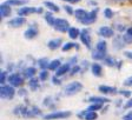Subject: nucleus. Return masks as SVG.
I'll list each match as a JSON object with an SVG mask.
<instances>
[{"mask_svg":"<svg viewBox=\"0 0 132 120\" xmlns=\"http://www.w3.org/2000/svg\"><path fill=\"white\" fill-rule=\"evenodd\" d=\"M81 90H82V84L81 82L72 81L64 87L63 93H64V96H66V97H71V96H74V94H78Z\"/></svg>","mask_w":132,"mask_h":120,"instance_id":"nucleus-1","label":"nucleus"},{"mask_svg":"<svg viewBox=\"0 0 132 120\" xmlns=\"http://www.w3.org/2000/svg\"><path fill=\"white\" fill-rule=\"evenodd\" d=\"M24 81H25V78L20 75L19 73H11L7 78L8 85L13 86L14 88L15 87H21L22 85H24Z\"/></svg>","mask_w":132,"mask_h":120,"instance_id":"nucleus-2","label":"nucleus"},{"mask_svg":"<svg viewBox=\"0 0 132 120\" xmlns=\"http://www.w3.org/2000/svg\"><path fill=\"white\" fill-rule=\"evenodd\" d=\"M72 113L70 111H54V112H51L48 114H45L44 119L45 120H54V119H65V118L71 117Z\"/></svg>","mask_w":132,"mask_h":120,"instance_id":"nucleus-3","label":"nucleus"},{"mask_svg":"<svg viewBox=\"0 0 132 120\" xmlns=\"http://www.w3.org/2000/svg\"><path fill=\"white\" fill-rule=\"evenodd\" d=\"M44 10L43 7H32V6H24V7L19 8L18 10V15L19 16H27L30 14H33V13H43Z\"/></svg>","mask_w":132,"mask_h":120,"instance_id":"nucleus-4","label":"nucleus"},{"mask_svg":"<svg viewBox=\"0 0 132 120\" xmlns=\"http://www.w3.org/2000/svg\"><path fill=\"white\" fill-rule=\"evenodd\" d=\"M53 28H54L55 31H58V32L60 33H65V32H69V30L71 28V26H70L69 21L66 19H63V18H57L54 21V25H53Z\"/></svg>","mask_w":132,"mask_h":120,"instance_id":"nucleus-5","label":"nucleus"},{"mask_svg":"<svg viewBox=\"0 0 132 120\" xmlns=\"http://www.w3.org/2000/svg\"><path fill=\"white\" fill-rule=\"evenodd\" d=\"M0 96H1L3 99L11 100L15 96V88L13 86H11V85H3L1 88H0Z\"/></svg>","mask_w":132,"mask_h":120,"instance_id":"nucleus-6","label":"nucleus"},{"mask_svg":"<svg viewBox=\"0 0 132 120\" xmlns=\"http://www.w3.org/2000/svg\"><path fill=\"white\" fill-rule=\"evenodd\" d=\"M97 14H98V8H94V10H92V11L87 12L86 16L80 22H81L82 25H91V24H93V22L97 21Z\"/></svg>","mask_w":132,"mask_h":120,"instance_id":"nucleus-7","label":"nucleus"},{"mask_svg":"<svg viewBox=\"0 0 132 120\" xmlns=\"http://www.w3.org/2000/svg\"><path fill=\"white\" fill-rule=\"evenodd\" d=\"M80 40H81V42L84 44V46H86V48L90 49L91 48V36H90V30L88 28H84V30L81 31V33H80Z\"/></svg>","mask_w":132,"mask_h":120,"instance_id":"nucleus-8","label":"nucleus"},{"mask_svg":"<svg viewBox=\"0 0 132 120\" xmlns=\"http://www.w3.org/2000/svg\"><path fill=\"white\" fill-rule=\"evenodd\" d=\"M26 24V19L24 16H15V18H12L11 20L7 21V26L12 28H18V27H21L22 25Z\"/></svg>","mask_w":132,"mask_h":120,"instance_id":"nucleus-9","label":"nucleus"},{"mask_svg":"<svg viewBox=\"0 0 132 120\" xmlns=\"http://www.w3.org/2000/svg\"><path fill=\"white\" fill-rule=\"evenodd\" d=\"M98 33L99 36L103 37V38H112L114 36V31L110 26H102V27H99Z\"/></svg>","mask_w":132,"mask_h":120,"instance_id":"nucleus-10","label":"nucleus"},{"mask_svg":"<svg viewBox=\"0 0 132 120\" xmlns=\"http://www.w3.org/2000/svg\"><path fill=\"white\" fill-rule=\"evenodd\" d=\"M98 91L105 96H113V94H117L119 93V91L116 87H112V86H106V85H100L98 87Z\"/></svg>","mask_w":132,"mask_h":120,"instance_id":"nucleus-11","label":"nucleus"},{"mask_svg":"<svg viewBox=\"0 0 132 120\" xmlns=\"http://www.w3.org/2000/svg\"><path fill=\"white\" fill-rule=\"evenodd\" d=\"M63 47V40H61L60 38H55V39H51V40L47 42V47H48L51 51H55V49H58L59 47Z\"/></svg>","mask_w":132,"mask_h":120,"instance_id":"nucleus-12","label":"nucleus"},{"mask_svg":"<svg viewBox=\"0 0 132 120\" xmlns=\"http://www.w3.org/2000/svg\"><path fill=\"white\" fill-rule=\"evenodd\" d=\"M88 102L91 104H107V102H111V100L109 98H105V97H97V96H92L87 99Z\"/></svg>","mask_w":132,"mask_h":120,"instance_id":"nucleus-13","label":"nucleus"},{"mask_svg":"<svg viewBox=\"0 0 132 120\" xmlns=\"http://www.w3.org/2000/svg\"><path fill=\"white\" fill-rule=\"evenodd\" d=\"M71 67H72V66L70 65L69 63L64 64V65H61L60 67H59V70H58V71L55 72L54 75H57L58 78H61L63 75H65V74L70 73V71H71Z\"/></svg>","mask_w":132,"mask_h":120,"instance_id":"nucleus-14","label":"nucleus"},{"mask_svg":"<svg viewBox=\"0 0 132 120\" xmlns=\"http://www.w3.org/2000/svg\"><path fill=\"white\" fill-rule=\"evenodd\" d=\"M38 33H39V31L36 26H31V27H28L27 30L24 32V36L26 39H34L38 36Z\"/></svg>","mask_w":132,"mask_h":120,"instance_id":"nucleus-15","label":"nucleus"},{"mask_svg":"<svg viewBox=\"0 0 132 120\" xmlns=\"http://www.w3.org/2000/svg\"><path fill=\"white\" fill-rule=\"evenodd\" d=\"M11 13H12V10H11V6L10 5H7L6 3H3L0 5V16H1V19L8 16Z\"/></svg>","mask_w":132,"mask_h":120,"instance_id":"nucleus-16","label":"nucleus"},{"mask_svg":"<svg viewBox=\"0 0 132 120\" xmlns=\"http://www.w3.org/2000/svg\"><path fill=\"white\" fill-rule=\"evenodd\" d=\"M91 71L94 76H102L103 75V67L99 63H93L91 64Z\"/></svg>","mask_w":132,"mask_h":120,"instance_id":"nucleus-17","label":"nucleus"},{"mask_svg":"<svg viewBox=\"0 0 132 120\" xmlns=\"http://www.w3.org/2000/svg\"><path fill=\"white\" fill-rule=\"evenodd\" d=\"M37 74V68L36 67H32V66H30V67L25 68L24 70V78L25 79H32V78H34Z\"/></svg>","mask_w":132,"mask_h":120,"instance_id":"nucleus-18","label":"nucleus"},{"mask_svg":"<svg viewBox=\"0 0 132 120\" xmlns=\"http://www.w3.org/2000/svg\"><path fill=\"white\" fill-rule=\"evenodd\" d=\"M39 81H40V79H38V78H32V79L28 80V87H30L31 91H37L39 87H40V84H39Z\"/></svg>","mask_w":132,"mask_h":120,"instance_id":"nucleus-19","label":"nucleus"},{"mask_svg":"<svg viewBox=\"0 0 132 120\" xmlns=\"http://www.w3.org/2000/svg\"><path fill=\"white\" fill-rule=\"evenodd\" d=\"M61 65H63V64H61V61H60L59 59H54V60H52V61H50L48 71H54V72H57Z\"/></svg>","mask_w":132,"mask_h":120,"instance_id":"nucleus-20","label":"nucleus"},{"mask_svg":"<svg viewBox=\"0 0 132 120\" xmlns=\"http://www.w3.org/2000/svg\"><path fill=\"white\" fill-rule=\"evenodd\" d=\"M86 14H87V11H85L84 8H77V10L74 11V16H76V19H77L78 21H81L86 16Z\"/></svg>","mask_w":132,"mask_h":120,"instance_id":"nucleus-21","label":"nucleus"},{"mask_svg":"<svg viewBox=\"0 0 132 120\" xmlns=\"http://www.w3.org/2000/svg\"><path fill=\"white\" fill-rule=\"evenodd\" d=\"M37 65L39 66V67L43 70V71H45V70H48V65H50V61L47 58H40V59L37 60Z\"/></svg>","mask_w":132,"mask_h":120,"instance_id":"nucleus-22","label":"nucleus"},{"mask_svg":"<svg viewBox=\"0 0 132 120\" xmlns=\"http://www.w3.org/2000/svg\"><path fill=\"white\" fill-rule=\"evenodd\" d=\"M44 6L46 8H48L51 12H59L60 11V8H59V6L57 5V4H54V3H52V1H44Z\"/></svg>","mask_w":132,"mask_h":120,"instance_id":"nucleus-23","label":"nucleus"},{"mask_svg":"<svg viewBox=\"0 0 132 120\" xmlns=\"http://www.w3.org/2000/svg\"><path fill=\"white\" fill-rule=\"evenodd\" d=\"M106 49H107V44H106V41L105 40H99L96 44V51L106 53Z\"/></svg>","mask_w":132,"mask_h":120,"instance_id":"nucleus-24","label":"nucleus"},{"mask_svg":"<svg viewBox=\"0 0 132 120\" xmlns=\"http://www.w3.org/2000/svg\"><path fill=\"white\" fill-rule=\"evenodd\" d=\"M67 33H69V37L71 39H77V38H79V37H80V33H81V32H80L77 27H71Z\"/></svg>","mask_w":132,"mask_h":120,"instance_id":"nucleus-25","label":"nucleus"},{"mask_svg":"<svg viewBox=\"0 0 132 120\" xmlns=\"http://www.w3.org/2000/svg\"><path fill=\"white\" fill-rule=\"evenodd\" d=\"M72 48L79 49V45L76 44V42H66V44L61 47V51H63V52H69L70 49H72Z\"/></svg>","mask_w":132,"mask_h":120,"instance_id":"nucleus-26","label":"nucleus"},{"mask_svg":"<svg viewBox=\"0 0 132 120\" xmlns=\"http://www.w3.org/2000/svg\"><path fill=\"white\" fill-rule=\"evenodd\" d=\"M55 19H57V18H54V16H53L52 12H46V13H45V20H46V22L48 25L53 26V25H54Z\"/></svg>","mask_w":132,"mask_h":120,"instance_id":"nucleus-27","label":"nucleus"},{"mask_svg":"<svg viewBox=\"0 0 132 120\" xmlns=\"http://www.w3.org/2000/svg\"><path fill=\"white\" fill-rule=\"evenodd\" d=\"M5 3L10 6H22L27 3V0H7Z\"/></svg>","mask_w":132,"mask_h":120,"instance_id":"nucleus-28","label":"nucleus"},{"mask_svg":"<svg viewBox=\"0 0 132 120\" xmlns=\"http://www.w3.org/2000/svg\"><path fill=\"white\" fill-rule=\"evenodd\" d=\"M106 57H107V54L104 52H99V51L92 52V58H93L94 60H104Z\"/></svg>","mask_w":132,"mask_h":120,"instance_id":"nucleus-29","label":"nucleus"},{"mask_svg":"<svg viewBox=\"0 0 132 120\" xmlns=\"http://www.w3.org/2000/svg\"><path fill=\"white\" fill-rule=\"evenodd\" d=\"M102 108H103L102 104H91L87 107V111H90V112H97V111H100Z\"/></svg>","mask_w":132,"mask_h":120,"instance_id":"nucleus-30","label":"nucleus"},{"mask_svg":"<svg viewBox=\"0 0 132 120\" xmlns=\"http://www.w3.org/2000/svg\"><path fill=\"white\" fill-rule=\"evenodd\" d=\"M104 63H105V65L110 66V67H113V66L116 65V60L113 59L112 57H110V55H107V57L104 59Z\"/></svg>","mask_w":132,"mask_h":120,"instance_id":"nucleus-31","label":"nucleus"},{"mask_svg":"<svg viewBox=\"0 0 132 120\" xmlns=\"http://www.w3.org/2000/svg\"><path fill=\"white\" fill-rule=\"evenodd\" d=\"M48 76H50L48 70H45V71L40 72V74H39V79H40V81H46V80L48 79Z\"/></svg>","mask_w":132,"mask_h":120,"instance_id":"nucleus-32","label":"nucleus"},{"mask_svg":"<svg viewBox=\"0 0 132 120\" xmlns=\"http://www.w3.org/2000/svg\"><path fill=\"white\" fill-rule=\"evenodd\" d=\"M7 78H8L7 72H6V71H1V73H0V82H1V86H3V85H5Z\"/></svg>","mask_w":132,"mask_h":120,"instance_id":"nucleus-33","label":"nucleus"},{"mask_svg":"<svg viewBox=\"0 0 132 120\" xmlns=\"http://www.w3.org/2000/svg\"><path fill=\"white\" fill-rule=\"evenodd\" d=\"M97 118H98L97 112H90V111H88L86 117H85V120H96Z\"/></svg>","mask_w":132,"mask_h":120,"instance_id":"nucleus-34","label":"nucleus"},{"mask_svg":"<svg viewBox=\"0 0 132 120\" xmlns=\"http://www.w3.org/2000/svg\"><path fill=\"white\" fill-rule=\"evenodd\" d=\"M119 94L120 96H123V97H125V98H132V92L131 91H129V90H120L119 91Z\"/></svg>","mask_w":132,"mask_h":120,"instance_id":"nucleus-35","label":"nucleus"},{"mask_svg":"<svg viewBox=\"0 0 132 120\" xmlns=\"http://www.w3.org/2000/svg\"><path fill=\"white\" fill-rule=\"evenodd\" d=\"M104 16L106 18V19H112V16H113V12L111 8H105L104 10Z\"/></svg>","mask_w":132,"mask_h":120,"instance_id":"nucleus-36","label":"nucleus"},{"mask_svg":"<svg viewBox=\"0 0 132 120\" xmlns=\"http://www.w3.org/2000/svg\"><path fill=\"white\" fill-rule=\"evenodd\" d=\"M81 71V67L79 65H74L71 67V71H70V75H73V74H77L78 72Z\"/></svg>","mask_w":132,"mask_h":120,"instance_id":"nucleus-37","label":"nucleus"},{"mask_svg":"<svg viewBox=\"0 0 132 120\" xmlns=\"http://www.w3.org/2000/svg\"><path fill=\"white\" fill-rule=\"evenodd\" d=\"M123 85L125 86V87H132V75L129 76V78H126V79L124 80Z\"/></svg>","mask_w":132,"mask_h":120,"instance_id":"nucleus-38","label":"nucleus"},{"mask_svg":"<svg viewBox=\"0 0 132 120\" xmlns=\"http://www.w3.org/2000/svg\"><path fill=\"white\" fill-rule=\"evenodd\" d=\"M64 10H65L66 13L70 14V15L74 14V10L72 8V6H71V5H64Z\"/></svg>","mask_w":132,"mask_h":120,"instance_id":"nucleus-39","label":"nucleus"},{"mask_svg":"<svg viewBox=\"0 0 132 120\" xmlns=\"http://www.w3.org/2000/svg\"><path fill=\"white\" fill-rule=\"evenodd\" d=\"M121 38H123V41L125 42V44H131L132 42V37L129 36V34H124Z\"/></svg>","mask_w":132,"mask_h":120,"instance_id":"nucleus-40","label":"nucleus"},{"mask_svg":"<svg viewBox=\"0 0 132 120\" xmlns=\"http://www.w3.org/2000/svg\"><path fill=\"white\" fill-rule=\"evenodd\" d=\"M124 108H126V109L132 108V98H130L129 100L125 102V105H124Z\"/></svg>","mask_w":132,"mask_h":120,"instance_id":"nucleus-41","label":"nucleus"},{"mask_svg":"<svg viewBox=\"0 0 132 120\" xmlns=\"http://www.w3.org/2000/svg\"><path fill=\"white\" fill-rule=\"evenodd\" d=\"M52 82H53L54 85H60V84H61V80L59 79L57 75H53V76H52Z\"/></svg>","mask_w":132,"mask_h":120,"instance_id":"nucleus-42","label":"nucleus"},{"mask_svg":"<svg viewBox=\"0 0 132 120\" xmlns=\"http://www.w3.org/2000/svg\"><path fill=\"white\" fill-rule=\"evenodd\" d=\"M31 109L33 111V113H34V115H40L41 114V111L38 108V107H36V106H32L31 107Z\"/></svg>","mask_w":132,"mask_h":120,"instance_id":"nucleus-43","label":"nucleus"},{"mask_svg":"<svg viewBox=\"0 0 132 120\" xmlns=\"http://www.w3.org/2000/svg\"><path fill=\"white\" fill-rule=\"evenodd\" d=\"M87 109H86V111H81V112H79L78 113V117L80 118V119H85V117H86V114H87Z\"/></svg>","mask_w":132,"mask_h":120,"instance_id":"nucleus-44","label":"nucleus"},{"mask_svg":"<svg viewBox=\"0 0 132 120\" xmlns=\"http://www.w3.org/2000/svg\"><path fill=\"white\" fill-rule=\"evenodd\" d=\"M124 55H125L127 59L132 60V51H125V52H124Z\"/></svg>","mask_w":132,"mask_h":120,"instance_id":"nucleus-45","label":"nucleus"},{"mask_svg":"<svg viewBox=\"0 0 132 120\" xmlns=\"http://www.w3.org/2000/svg\"><path fill=\"white\" fill-rule=\"evenodd\" d=\"M26 92H27V91L26 90H24V88H21V90H19L18 91V94H19V96H25V94H26Z\"/></svg>","mask_w":132,"mask_h":120,"instance_id":"nucleus-46","label":"nucleus"},{"mask_svg":"<svg viewBox=\"0 0 132 120\" xmlns=\"http://www.w3.org/2000/svg\"><path fill=\"white\" fill-rule=\"evenodd\" d=\"M64 1H67L70 4H77V3H80L81 0H64Z\"/></svg>","mask_w":132,"mask_h":120,"instance_id":"nucleus-47","label":"nucleus"},{"mask_svg":"<svg viewBox=\"0 0 132 120\" xmlns=\"http://www.w3.org/2000/svg\"><path fill=\"white\" fill-rule=\"evenodd\" d=\"M126 34H129V36H131L132 37V27H129L126 30Z\"/></svg>","mask_w":132,"mask_h":120,"instance_id":"nucleus-48","label":"nucleus"},{"mask_svg":"<svg viewBox=\"0 0 132 120\" xmlns=\"http://www.w3.org/2000/svg\"><path fill=\"white\" fill-rule=\"evenodd\" d=\"M123 120H132V117H124Z\"/></svg>","mask_w":132,"mask_h":120,"instance_id":"nucleus-49","label":"nucleus"},{"mask_svg":"<svg viewBox=\"0 0 132 120\" xmlns=\"http://www.w3.org/2000/svg\"><path fill=\"white\" fill-rule=\"evenodd\" d=\"M124 117H132V111H131V112H129V113H127L126 115H124Z\"/></svg>","mask_w":132,"mask_h":120,"instance_id":"nucleus-50","label":"nucleus"}]
</instances>
